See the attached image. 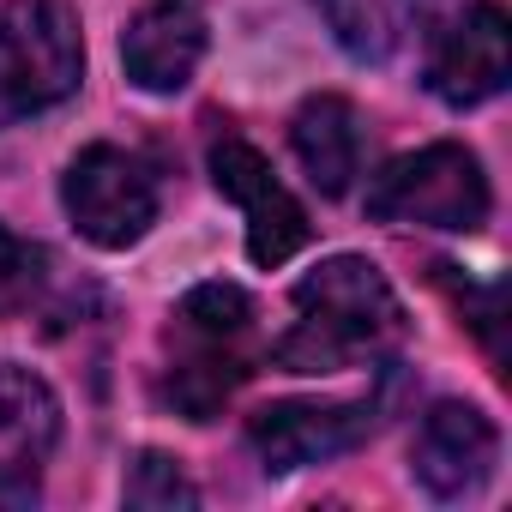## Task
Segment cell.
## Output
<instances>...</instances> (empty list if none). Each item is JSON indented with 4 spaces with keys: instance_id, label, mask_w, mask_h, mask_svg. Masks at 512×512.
Here are the masks:
<instances>
[{
    "instance_id": "cell-6",
    "label": "cell",
    "mask_w": 512,
    "mask_h": 512,
    "mask_svg": "<svg viewBox=\"0 0 512 512\" xmlns=\"http://www.w3.org/2000/svg\"><path fill=\"white\" fill-rule=\"evenodd\" d=\"M506 73H512V25L494 0L482 7H464L440 37H434V55H428V91L452 109H476L488 103L494 91H506Z\"/></svg>"
},
{
    "instance_id": "cell-10",
    "label": "cell",
    "mask_w": 512,
    "mask_h": 512,
    "mask_svg": "<svg viewBox=\"0 0 512 512\" xmlns=\"http://www.w3.org/2000/svg\"><path fill=\"white\" fill-rule=\"evenodd\" d=\"M61 434V404L55 392L31 374L0 362V476H31Z\"/></svg>"
},
{
    "instance_id": "cell-3",
    "label": "cell",
    "mask_w": 512,
    "mask_h": 512,
    "mask_svg": "<svg viewBox=\"0 0 512 512\" xmlns=\"http://www.w3.org/2000/svg\"><path fill=\"white\" fill-rule=\"evenodd\" d=\"M368 217L422 223V229H476L488 217V175L476 151L440 139L410 157H392L368 187Z\"/></svg>"
},
{
    "instance_id": "cell-2",
    "label": "cell",
    "mask_w": 512,
    "mask_h": 512,
    "mask_svg": "<svg viewBox=\"0 0 512 512\" xmlns=\"http://www.w3.org/2000/svg\"><path fill=\"white\" fill-rule=\"evenodd\" d=\"M79 73L85 43L67 0H7L0 7V127L73 97Z\"/></svg>"
},
{
    "instance_id": "cell-11",
    "label": "cell",
    "mask_w": 512,
    "mask_h": 512,
    "mask_svg": "<svg viewBox=\"0 0 512 512\" xmlns=\"http://www.w3.org/2000/svg\"><path fill=\"white\" fill-rule=\"evenodd\" d=\"M290 145L320 193H344L350 175L362 169V127L344 97H308L290 121Z\"/></svg>"
},
{
    "instance_id": "cell-1",
    "label": "cell",
    "mask_w": 512,
    "mask_h": 512,
    "mask_svg": "<svg viewBox=\"0 0 512 512\" xmlns=\"http://www.w3.org/2000/svg\"><path fill=\"white\" fill-rule=\"evenodd\" d=\"M296 326L272 344V362L290 374H344L380 362L404 338V308L380 266L338 253L296 284Z\"/></svg>"
},
{
    "instance_id": "cell-12",
    "label": "cell",
    "mask_w": 512,
    "mask_h": 512,
    "mask_svg": "<svg viewBox=\"0 0 512 512\" xmlns=\"http://www.w3.org/2000/svg\"><path fill=\"white\" fill-rule=\"evenodd\" d=\"M440 0H320L326 25L338 31V43L356 61H386Z\"/></svg>"
},
{
    "instance_id": "cell-5",
    "label": "cell",
    "mask_w": 512,
    "mask_h": 512,
    "mask_svg": "<svg viewBox=\"0 0 512 512\" xmlns=\"http://www.w3.org/2000/svg\"><path fill=\"white\" fill-rule=\"evenodd\" d=\"M211 181L217 193H229L241 211H247V253H253V266H284L296 247H308L314 223L302 211V199L278 181V169L253 151L247 139H217L211 145Z\"/></svg>"
},
{
    "instance_id": "cell-8",
    "label": "cell",
    "mask_w": 512,
    "mask_h": 512,
    "mask_svg": "<svg viewBox=\"0 0 512 512\" xmlns=\"http://www.w3.org/2000/svg\"><path fill=\"white\" fill-rule=\"evenodd\" d=\"M494 458H500V434L476 404H434L416 428V476L440 500L476 494L494 476Z\"/></svg>"
},
{
    "instance_id": "cell-16",
    "label": "cell",
    "mask_w": 512,
    "mask_h": 512,
    "mask_svg": "<svg viewBox=\"0 0 512 512\" xmlns=\"http://www.w3.org/2000/svg\"><path fill=\"white\" fill-rule=\"evenodd\" d=\"M31 500H37L31 476H0V506H31Z\"/></svg>"
},
{
    "instance_id": "cell-14",
    "label": "cell",
    "mask_w": 512,
    "mask_h": 512,
    "mask_svg": "<svg viewBox=\"0 0 512 512\" xmlns=\"http://www.w3.org/2000/svg\"><path fill=\"white\" fill-rule=\"evenodd\" d=\"M127 506H199V488L175 470V458L145 452L127 476Z\"/></svg>"
},
{
    "instance_id": "cell-13",
    "label": "cell",
    "mask_w": 512,
    "mask_h": 512,
    "mask_svg": "<svg viewBox=\"0 0 512 512\" xmlns=\"http://www.w3.org/2000/svg\"><path fill=\"white\" fill-rule=\"evenodd\" d=\"M181 326L217 332V338H241V332L253 326V302H247L235 284H199V290L181 302Z\"/></svg>"
},
{
    "instance_id": "cell-7",
    "label": "cell",
    "mask_w": 512,
    "mask_h": 512,
    "mask_svg": "<svg viewBox=\"0 0 512 512\" xmlns=\"http://www.w3.org/2000/svg\"><path fill=\"white\" fill-rule=\"evenodd\" d=\"M368 428L374 404H266L247 422V440L266 458V470H302L350 452L356 440H368Z\"/></svg>"
},
{
    "instance_id": "cell-9",
    "label": "cell",
    "mask_w": 512,
    "mask_h": 512,
    "mask_svg": "<svg viewBox=\"0 0 512 512\" xmlns=\"http://www.w3.org/2000/svg\"><path fill=\"white\" fill-rule=\"evenodd\" d=\"M205 55V13L199 0H151V7L127 25L121 61L139 91H181Z\"/></svg>"
},
{
    "instance_id": "cell-4",
    "label": "cell",
    "mask_w": 512,
    "mask_h": 512,
    "mask_svg": "<svg viewBox=\"0 0 512 512\" xmlns=\"http://www.w3.org/2000/svg\"><path fill=\"white\" fill-rule=\"evenodd\" d=\"M67 217L97 247H127L157 217V169L121 145H85L61 181Z\"/></svg>"
},
{
    "instance_id": "cell-15",
    "label": "cell",
    "mask_w": 512,
    "mask_h": 512,
    "mask_svg": "<svg viewBox=\"0 0 512 512\" xmlns=\"http://www.w3.org/2000/svg\"><path fill=\"white\" fill-rule=\"evenodd\" d=\"M37 266H43V253L25 247L13 229H0V314L31 308V296H37V284H43Z\"/></svg>"
}]
</instances>
